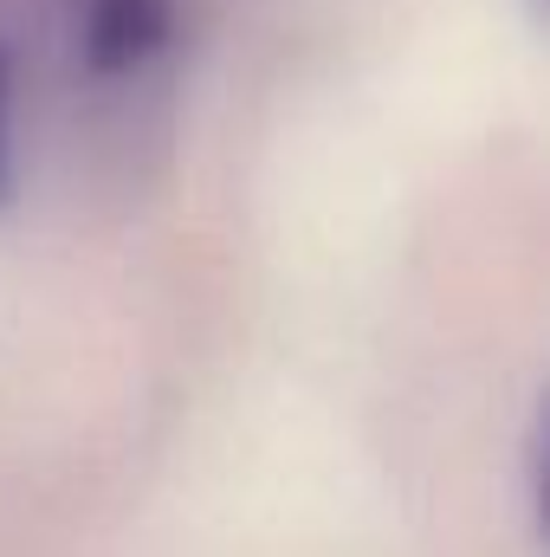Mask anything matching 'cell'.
Listing matches in <instances>:
<instances>
[{"instance_id":"1","label":"cell","mask_w":550,"mask_h":557,"mask_svg":"<svg viewBox=\"0 0 550 557\" xmlns=\"http://www.w3.org/2000/svg\"><path fill=\"white\" fill-rule=\"evenodd\" d=\"M175 33V7L168 0H91L85 13V59L117 78V72H137L149 65Z\"/></svg>"},{"instance_id":"2","label":"cell","mask_w":550,"mask_h":557,"mask_svg":"<svg viewBox=\"0 0 550 557\" xmlns=\"http://www.w3.org/2000/svg\"><path fill=\"white\" fill-rule=\"evenodd\" d=\"M13 182V65L0 52V195Z\"/></svg>"}]
</instances>
